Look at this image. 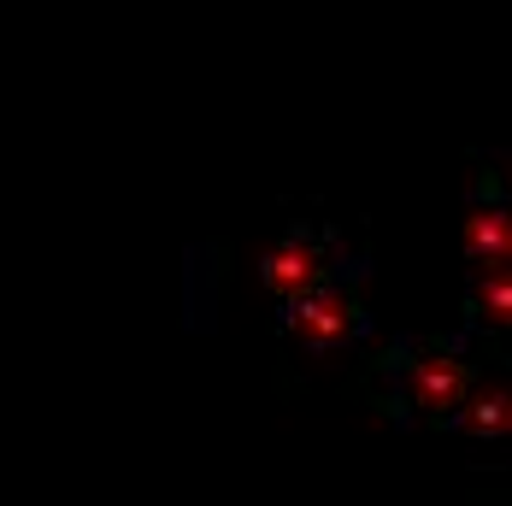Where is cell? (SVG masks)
Segmentation results:
<instances>
[]
</instances>
